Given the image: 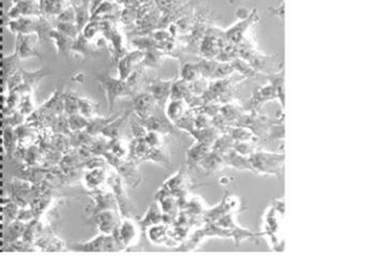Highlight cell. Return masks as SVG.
I'll return each mask as SVG.
<instances>
[{
    "mask_svg": "<svg viewBox=\"0 0 386 256\" xmlns=\"http://www.w3.org/2000/svg\"><path fill=\"white\" fill-rule=\"evenodd\" d=\"M97 80L106 92V96L109 102V111H111L116 100L129 96L131 93V90H132L128 86V84L125 80L112 78L110 75L106 74L99 75Z\"/></svg>",
    "mask_w": 386,
    "mask_h": 256,
    "instance_id": "6da1fadb",
    "label": "cell"
},
{
    "mask_svg": "<svg viewBox=\"0 0 386 256\" xmlns=\"http://www.w3.org/2000/svg\"><path fill=\"white\" fill-rule=\"evenodd\" d=\"M112 235L114 237L118 248H120V246H128L138 241L139 229L132 220L127 217V219L118 224Z\"/></svg>",
    "mask_w": 386,
    "mask_h": 256,
    "instance_id": "7a4b0ae2",
    "label": "cell"
},
{
    "mask_svg": "<svg viewBox=\"0 0 386 256\" xmlns=\"http://www.w3.org/2000/svg\"><path fill=\"white\" fill-rule=\"evenodd\" d=\"M72 249L78 251L87 252H102V251H114L119 249L112 234H100L88 242L77 243L72 245Z\"/></svg>",
    "mask_w": 386,
    "mask_h": 256,
    "instance_id": "3957f363",
    "label": "cell"
},
{
    "mask_svg": "<svg viewBox=\"0 0 386 256\" xmlns=\"http://www.w3.org/2000/svg\"><path fill=\"white\" fill-rule=\"evenodd\" d=\"M107 182H109L110 187L113 189V194H114L119 211L124 216H129L131 213V206L128 201V197L124 188V182L118 173L109 174L107 177Z\"/></svg>",
    "mask_w": 386,
    "mask_h": 256,
    "instance_id": "277c9868",
    "label": "cell"
},
{
    "mask_svg": "<svg viewBox=\"0 0 386 256\" xmlns=\"http://www.w3.org/2000/svg\"><path fill=\"white\" fill-rule=\"evenodd\" d=\"M90 196L95 202V208H93L92 216H96L99 212L108 209H116L117 202L113 193L101 191L100 189L92 190Z\"/></svg>",
    "mask_w": 386,
    "mask_h": 256,
    "instance_id": "5b68a950",
    "label": "cell"
},
{
    "mask_svg": "<svg viewBox=\"0 0 386 256\" xmlns=\"http://www.w3.org/2000/svg\"><path fill=\"white\" fill-rule=\"evenodd\" d=\"M95 220L97 227L102 234H112L120 223L119 214L114 209H108L99 212Z\"/></svg>",
    "mask_w": 386,
    "mask_h": 256,
    "instance_id": "8992f818",
    "label": "cell"
},
{
    "mask_svg": "<svg viewBox=\"0 0 386 256\" xmlns=\"http://www.w3.org/2000/svg\"><path fill=\"white\" fill-rule=\"evenodd\" d=\"M143 58V54L139 51L131 52L129 54H126L118 62V72H119V79L127 80V78L131 74L135 67Z\"/></svg>",
    "mask_w": 386,
    "mask_h": 256,
    "instance_id": "52a82bcc",
    "label": "cell"
},
{
    "mask_svg": "<svg viewBox=\"0 0 386 256\" xmlns=\"http://www.w3.org/2000/svg\"><path fill=\"white\" fill-rule=\"evenodd\" d=\"M155 102L156 100L153 96H149L147 93L139 94L138 97L133 100L134 109L141 118H148L149 114L152 113L155 107Z\"/></svg>",
    "mask_w": 386,
    "mask_h": 256,
    "instance_id": "ba28073f",
    "label": "cell"
},
{
    "mask_svg": "<svg viewBox=\"0 0 386 256\" xmlns=\"http://www.w3.org/2000/svg\"><path fill=\"white\" fill-rule=\"evenodd\" d=\"M107 173L103 167L88 169L87 173L85 174V184L86 187L90 190H98L101 186L107 181Z\"/></svg>",
    "mask_w": 386,
    "mask_h": 256,
    "instance_id": "9c48e42d",
    "label": "cell"
},
{
    "mask_svg": "<svg viewBox=\"0 0 386 256\" xmlns=\"http://www.w3.org/2000/svg\"><path fill=\"white\" fill-rule=\"evenodd\" d=\"M49 34H50V38L52 39V41L54 42L56 49H57L58 53L65 54L68 52H71L74 39L59 32L58 30H56V29L50 30Z\"/></svg>",
    "mask_w": 386,
    "mask_h": 256,
    "instance_id": "30bf717a",
    "label": "cell"
},
{
    "mask_svg": "<svg viewBox=\"0 0 386 256\" xmlns=\"http://www.w3.org/2000/svg\"><path fill=\"white\" fill-rule=\"evenodd\" d=\"M117 117H118L117 115L114 117H110V118L93 116V117L88 119V125L85 130H86V132H88V133L92 136L98 135L99 133H101L102 130L109 125V123H111L113 120Z\"/></svg>",
    "mask_w": 386,
    "mask_h": 256,
    "instance_id": "8fae6325",
    "label": "cell"
},
{
    "mask_svg": "<svg viewBox=\"0 0 386 256\" xmlns=\"http://www.w3.org/2000/svg\"><path fill=\"white\" fill-rule=\"evenodd\" d=\"M42 11L57 16L65 8L69 7L68 0H42L40 3Z\"/></svg>",
    "mask_w": 386,
    "mask_h": 256,
    "instance_id": "7c38bea8",
    "label": "cell"
},
{
    "mask_svg": "<svg viewBox=\"0 0 386 256\" xmlns=\"http://www.w3.org/2000/svg\"><path fill=\"white\" fill-rule=\"evenodd\" d=\"M78 108L79 113L81 115L86 118H91L93 116H96V112L98 108V104L91 101L88 98H84V97H79L78 99Z\"/></svg>",
    "mask_w": 386,
    "mask_h": 256,
    "instance_id": "4fadbf2b",
    "label": "cell"
},
{
    "mask_svg": "<svg viewBox=\"0 0 386 256\" xmlns=\"http://www.w3.org/2000/svg\"><path fill=\"white\" fill-rule=\"evenodd\" d=\"M127 115L128 114H125V115L122 116H119L117 118H115L114 120H113L111 123H109V125L102 130L101 134L107 137V138H110V139H113V138H117L118 137V133H119V129L122 125V122H124L127 118Z\"/></svg>",
    "mask_w": 386,
    "mask_h": 256,
    "instance_id": "5bb4252c",
    "label": "cell"
},
{
    "mask_svg": "<svg viewBox=\"0 0 386 256\" xmlns=\"http://www.w3.org/2000/svg\"><path fill=\"white\" fill-rule=\"evenodd\" d=\"M78 99L79 96L72 91H68L63 93V112L67 115H72V114L79 113L78 108Z\"/></svg>",
    "mask_w": 386,
    "mask_h": 256,
    "instance_id": "9a60e30c",
    "label": "cell"
},
{
    "mask_svg": "<svg viewBox=\"0 0 386 256\" xmlns=\"http://www.w3.org/2000/svg\"><path fill=\"white\" fill-rule=\"evenodd\" d=\"M68 123L70 131L77 132L85 130L88 125V118L84 117L80 113L72 114V115L68 116Z\"/></svg>",
    "mask_w": 386,
    "mask_h": 256,
    "instance_id": "2e32d148",
    "label": "cell"
},
{
    "mask_svg": "<svg viewBox=\"0 0 386 256\" xmlns=\"http://www.w3.org/2000/svg\"><path fill=\"white\" fill-rule=\"evenodd\" d=\"M75 9V24L78 25L79 29L82 31L83 28L86 26L90 20V12L89 9L84 6L74 7Z\"/></svg>",
    "mask_w": 386,
    "mask_h": 256,
    "instance_id": "e0dca14e",
    "label": "cell"
},
{
    "mask_svg": "<svg viewBox=\"0 0 386 256\" xmlns=\"http://www.w3.org/2000/svg\"><path fill=\"white\" fill-rule=\"evenodd\" d=\"M184 113V102L182 100H173L167 106V115L173 121L181 120Z\"/></svg>",
    "mask_w": 386,
    "mask_h": 256,
    "instance_id": "ac0fdd59",
    "label": "cell"
},
{
    "mask_svg": "<svg viewBox=\"0 0 386 256\" xmlns=\"http://www.w3.org/2000/svg\"><path fill=\"white\" fill-rule=\"evenodd\" d=\"M171 83L167 82H162V81H157L154 83L152 86V93L155 100H162L168 92V90L171 89Z\"/></svg>",
    "mask_w": 386,
    "mask_h": 256,
    "instance_id": "d6986e66",
    "label": "cell"
},
{
    "mask_svg": "<svg viewBox=\"0 0 386 256\" xmlns=\"http://www.w3.org/2000/svg\"><path fill=\"white\" fill-rule=\"evenodd\" d=\"M55 29L58 30L59 32L65 34V35L72 38V39H75V38H77L81 32L78 25L75 23L58 22V24H57V26H56Z\"/></svg>",
    "mask_w": 386,
    "mask_h": 256,
    "instance_id": "ffe728a7",
    "label": "cell"
},
{
    "mask_svg": "<svg viewBox=\"0 0 386 256\" xmlns=\"http://www.w3.org/2000/svg\"><path fill=\"white\" fill-rule=\"evenodd\" d=\"M83 159L80 157L78 151H75L73 154L65 155L61 161V166L63 169H72L74 167H78V165L82 164L81 162Z\"/></svg>",
    "mask_w": 386,
    "mask_h": 256,
    "instance_id": "44dd1931",
    "label": "cell"
},
{
    "mask_svg": "<svg viewBox=\"0 0 386 256\" xmlns=\"http://www.w3.org/2000/svg\"><path fill=\"white\" fill-rule=\"evenodd\" d=\"M160 221H161V215H160V213L156 209H153V207H152L149 209V211L147 212V214L145 215L144 219L141 221L139 224L142 225L143 227H147L148 225L158 224Z\"/></svg>",
    "mask_w": 386,
    "mask_h": 256,
    "instance_id": "7402d4cb",
    "label": "cell"
},
{
    "mask_svg": "<svg viewBox=\"0 0 386 256\" xmlns=\"http://www.w3.org/2000/svg\"><path fill=\"white\" fill-rule=\"evenodd\" d=\"M58 22L62 23H75V9L69 6L57 15Z\"/></svg>",
    "mask_w": 386,
    "mask_h": 256,
    "instance_id": "603a6c76",
    "label": "cell"
},
{
    "mask_svg": "<svg viewBox=\"0 0 386 256\" xmlns=\"http://www.w3.org/2000/svg\"><path fill=\"white\" fill-rule=\"evenodd\" d=\"M195 72L196 68L192 64H186L183 68V78L186 81H193L195 79Z\"/></svg>",
    "mask_w": 386,
    "mask_h": 256,
    "instance_id": "cb8c5ba5",
    "label": "cell"
}]
</instances>
